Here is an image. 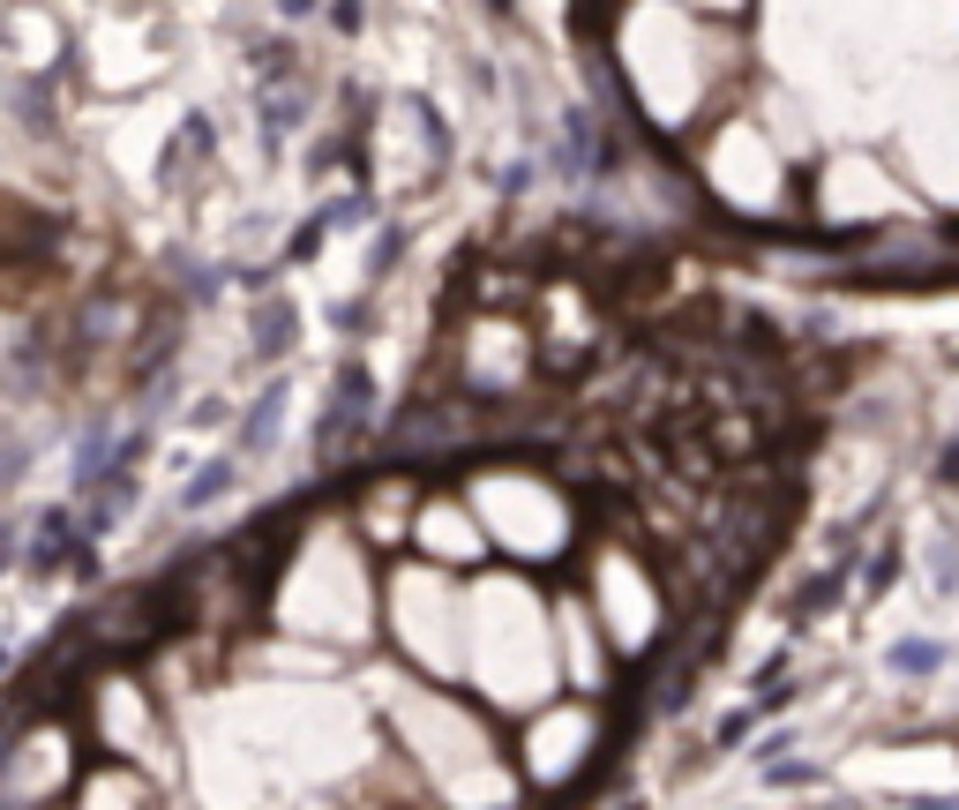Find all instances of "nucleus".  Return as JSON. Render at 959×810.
Instances as JSON below:
<instances>
[{
  "mask_svg": "<svg viewBox=\"0 0 959 810\" xmlns=\"http://www.w3.org/2000/svg\"><path fill=\"white\" fill-rule=\"evenodd\" d=\"M817 390L720 270L488 225L360 443L0 683V810H570L802 511Z\"/></svg>",
  "mask_w": 959,
  "mask_h": 810,
  "instance_id": "1",
  "label": "nucleus"
},
{
  "mask_svg": "<svg viewBox=\"0 0 959 810\" xmlns=\"http://www.w3.org/2000/svg\"><path fill=\"white\" fill-rule=\"evenodd\" d=\"M660 241L802 278L959 256V0H578Z\"/></svg>",
  "mask_w": 959,
  "mask_h": 810,
  "instance_id": "2",
  "label": "nucleus"
}]
</instances>
